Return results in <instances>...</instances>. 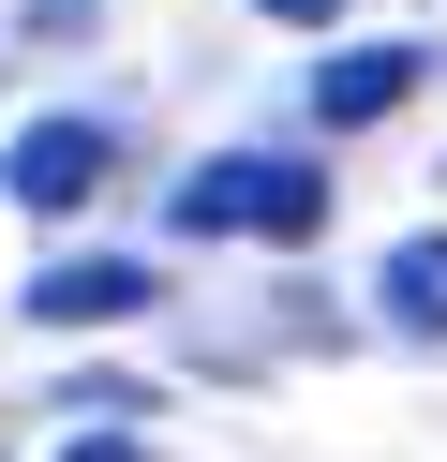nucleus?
<instances>
[{
	"label": "nucleus",
	"mask_w": 447,
	"mask_h": 462,
	"mask_svg": "<svg viewBox=\"0 0 447 462\" xmlns=\"http://www.w3.org/2000/svg\"><path fill=\"white\" fill-rule=\"evenodd\" d=\"M179 239H313L328 224V164L313 150H209L194 180L164 194Z\"/></svg>",
	"instance_id": "obj_1"
},
{
	"label": "nucleus",
	"mask_w": 447,
	"mask_h": 462,
	"mask_svg": "<svg viewBox=\"0 0 447 462\" xmlns=\"http://www.w3.org/2000/svg\"><path fill=\"white\" fill-rule=\"evenodd\" d=\"M119 180V134L105 120H15V134H0V194H15V209H89V194H105Z\"/></svg>",
	"instance_id": "obj_2"
},
{
	"label": "nucleus",
	"mask_w": 447,
	"mask_h": 462,
	"mask_svg": "<svg viewBox=\"0 0 447 462\" xmlns=\"http://www.w3.org/2000/svg\"><path fill=\"white\" fill-rule=\"evenodd\" d=\"M149 299H164V283H149V254H60V269L15 283L30 328H119V313H149Z\"/></svg>",
	"instance_id": "obj_3"
},
{
	"label": "nucleus",
	"mask_w": 447,
	"mask_h": 462,
	"mask_svg": "<svg viewBox=\"0 0 447 462\" xmlns=\"http://www.w3.org/2000/svg\"><path fill=\"white\" fill-rule=\"evenodd\" d=\"M417 75H433V45H328V60H313V120L358 134V120H387Z\"/></svg>",
	"instance_id": "obj_4"
},
{
	"label": "nucleus",
	"mask_w": 447,
	"mask_h": 462,
	"mask_svg": "<svg viewBox=\"0 0 447 462\" xmlns=\"http://www.w3.org/2000/svg\"><path fill=\"white\" fill-rule=\"evenodd\" d=\"M373 313H387L403 343H447V224H433V239H387V254H373Z\"/></svg>",
	"instance_id": "obj_5"
},
{
	"label": "nucleus",
	"mask_w": 447,
	"mask_h": 462,
	"mask_svg": "<svg viewBox=\"0 0 447 462\" xmlns=\"http://www.w3.org/2000/svg\"><path fill=\"white\" fill-rule=\"evenodd\" d=\"M60 462H149V448H135V432H119V418H89V432H75V448H60Z\"/></svg>",
	"instance_id": "obj_6"
},
{
	"label": "nucleus",
	"mask_w": 447,
	"mask_h": 462,
	"mask_svg": "<svg viewBox=\"0 0 447 462\" xmlns=\"http://www.w3.org/2000/svg\"><path fill=\"white\" fill-rule=\"evenodd\" d=\"M254 15H284V31H328V15H343V0H254Z\"/></svg>",
	"instance_id": "obj_7"
},
{
	"label": "nucleus",
	"mask_w": 447,
	"mask_h": 462,
	"mask_svg": "<svg viewBox=\"0 0 447 462\" xmlns=\"http://www.w3.org/2000/svg\"><path fill=\"white\" fill-rule=\"evenodd\" d=\"M30 15H45V31H75V15H89V0H30Z\"/></svg>",
	"instance_id": "obj_8"
}]
</instances>
